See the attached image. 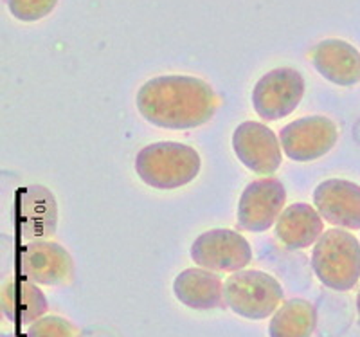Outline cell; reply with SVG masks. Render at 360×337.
Segmentation results:
<instances>
[{
  "mask_svg": "<svg viewBox=\"0 0 360 337\" xmlns=\"http://www.w3.org/2000/svg\"><path fill=\"white\" fill-rule=\"evenodd\" d=\"M143 120L166 130H189L207 123L220 107L217 92L195 76L168 75L148 80L135 96Z\"/></svg>",
  "mask_w": 360,
  "mask_h": 337,
  "instance_id": "6da1fadb",
  "label": "cell"
},
{
  "mask_svg": "<svg viewBox=\"0 0 360 337\" xmlns=\"http://www.w3.org/2000/svg\"><path fill=\"white\" fill-rule=\"evenodd\" d=\"M134 166L141 181L150 188L176 189L197 179L202 160L193 146L160 141L139 150Z\"/></svg>",
  "mask_w": 360,
  "mask_h": 337,
  "instance_id": "7a4b0ae2",
  "label": "cell"
},
{
  "mask_svg": "<svg viewBox=\"0 0 360 337\" xmlns=\"http://www.w3.org/2000/svg\"><path fill=\"white\" fill-rule=\"evenodd\" d=\"M311 269L324 287L352 291L360 280V242L348 231H324L311 251Z\"/></svg>",
  "mask_w": 360,
  "mask_h": 337,
  "instance_id": "3957f363",
  "label": "cell"
},
{
  "mask_svg": "<svg viewBox=\"0 0 360 337\" xmlns=\"http://www.w3.org/2000/svg\"><path fill=\"white\" fill-rule=\"evenodd\" d=\"M225 305L250 321H262L274 316L283 301V287L274 276L256 269L233 272L224 281Z\"/></svg>",
  "mask_w": 360,
  "mask_h": 337,
  "instance_id": "277c9868",
  "label": "cell"
},
{
  "mask_svg": "<svg viewBox=\"0 0 360 337\" xmlns=\"http://www.w3.org/2000/svg\"><path fill=\"white\" fill-rule=\"evenodd\" d=\"M303 75L292 67L269 70L252 89V107L263 121L288 117L299 107L304 96Z\"/></svg>",
  "mask_w": 360,
  "mask_h": 337,
  "instance_id": "5b68a950",
  "label": "cell"
},
{
  "mask_svg": "<svg viewBox=\"0 0 360 337\" xmlns=\"http://www.w3.org/2000/svg\"><path fill=\"white\" fill-rule=\"evenodd\" d=\"M189 255L198 267L207 271L238 272L250 263L252 249L238 231L211 229L195 239Z\"/></svg>",
  "mask_w": 360,
  "mask_h": 337,
  "instance_id": "8992f818",
  "label": "cell"
},
{
  "mask_svg": "<svg viewBox=\"0 0 360 337\" xmlns=\"http://www.w3.org/2000/svg\"><path fill=\"white\" fill-rule=\"evenodd\" d=\"M287 189L279 179L252 181L238 201V227L249 233H263L278 222L285 211Z\"/></svg>",
  "mask_w": 360,
  "mask_h": 337,
  "instance_id": "52a82bcc",
  "label": "cell"
},
{
  "mask_svg": "<svg viewBox=\"0 0 360 337\" xmlns=\"http://www.w3.org/2000/svg\"><path fill=\"white\" fill-rule=\"evenodd\" d=\"M339 128L326 115H304L292 121L279 134L283 153L297 163L321 159L337 144Z\"/></svg>",
  "mask_w": 360,
  "mask_h": 337,
  "instance_id": "ba28073f",
  "label": "cell"
},
{
  "mask_svg": "<svg viewBox=\"0 0 360 337\" xmlns=\"http://www.w3.org/2000/svg\"><path fill=\"white\" fill-rule=\"evenodd\" d=\"M20 276L37 285L69 284L74 272V263L69 251L51 240H34L25 243L18 255Z\"/></svg>",
  "mask_w": 360,
  "mask_h": 337,
  "instance_id": "9c48e42d",
  "label": "cell"
},
{
  "mask_svg": "<svg viewBox=\"0 0 360 337\" xmlns=\"http://www.w3.org/2000/svg\"><path fill=\"white\" fill-rule=\"evenodd\" d=\"M233 150L242 165L258 175H272L281 168V141L266 125L243 121L233 134Z\"/></svg>",
  "mask_w": 360,
  "mask_h": 337,
  "instance_id": "30bf717a",
  "label": "cell"
},
{
  "mask_svg": "<svg viewBox=\"0 0 360 337\" xmlns=\"http://www.w3.org/2000/svg\"><path fill=\"white\" fill-rule=\"evenodd\" d=\"M321 217L344 229H360V186L346 179H328L314 189Z\"/></svg>",
  "mask_w": 360,
  "mask_h": 337,
  "instance_id": "8fae6325",
  "label": "cell"
},
{
  "mask_svg": "<svg viewBox=\"0 0 360 337\" xmlns=\"http://www.w3.org/2000/svg\"><path fill=\"white\" fill-rule=\"evenodd\" d=\"M315 70L333 85L353 87L360 82V53L348 42L328 38L310 51Z\"/></svg>",
  "mask_w": 360,
  "mask_h": 337,
  "instance_id": "7c38bea8",
  "label": "cell"
},
{
  "mask_svg": "<svg viewBox=\"0 0 360 337\" xmlns=\"http://www.w3.org/2000/svg\"><path fill=\"white\" fill-rule=\"evenodd\" d=\"M173 294L193 310H213L225 307L224 281L207 269H186L173 280Z\"/></svg>",
  "mask_w": 360,
  "mask_h": 337,
  "instance_id": "4fadbf2b",
  "label": "cell"
},
{
  "mask_svg": "<svg viewBox=\"0 0 360 337\" xmlns=\"http://www.w3.org/2000/svg\"><path fill=\"white\" fill-rule=\"evenodd\" d=\"M18 229L25 239L51 236L56 229V202L49 189L31 186L22 189L17 201Z\"/></svg>",
  "mask_w": 360,
  "mask_h": 337,
  "instance_id": "5bb4252c",
  "label": "cell"
},
{
  "mask_svg": "<svg viewBox=\"0 0 360 337\" xmlns=\"http://www.w3.org/2000/svg\"><path fill=\"white\" fill-rule=\"evenodd\" d=\"M323 217L315 208L304 202L285 208L276 222V236L290 251L314 246L323 236Z\"/></svg>",
  "mask_w": 360,
  "mask_h": 337,
  "instance_id": "9a60e30c",
  "label": "cell"
},
{
  "mask_svg": "<svg viewBox=\"0 0 360 337\" xmlns=\"http://www.w3.org/2000/svg\"><path fill=\"white\" fill-rule=\"evenodd\" d=\"M47 298L37 284L11 278L2 285V312L15 325H33L47 312Z\"/></svg>",
  "mask_w": 360,
  "mask_h": 337,
  "instance_id": "2e32d148",
  "label": "cell"
},
{
  "mask_svg": "<svg viewBox=\"0 0 360 337\" xmlns=\"http://www.w3.org/2000/svg\"><path fill=\"white\" fill-rule=\"evenodd\" d=\"M317 325L314 305L301 298L288 300L269 323V337H311Z\"/></svg>",
  "mask_w": 360,
  "mask_h": 337,
  "instance_id": "e0dca14e",
  "label": "cell"
},
{
  "mask_svg": "<svg viewBox=\"0 0 360 337\" xmlns=\"http://www.w3.org/2000/svg\"><path fill=\"white\" fill-rule=\"evenodd\" d=\"M25 337H79V330L62 316H44L29 325Z\"/></svg>",
  "mask_w": 360,
  "mask_h": 337,
  "instance_id": "ac0fdd59",
  "label": "cell"
},
{
  "mask_svg": "<svg viewBox=\"0 0 360 337\" xmlns=\"http://www.w3.org/2000/svg\"><path fill=\"white\" fill-rule=\"evenodd\" d=\"M58 0H8L9 13L20 22H37L47 17Z\"/></svg>",
  "mask_w": 360,
  "mask_h": 337,
  "instance_id": "d6986e66",
  "label": "cell"
},
{
  "mask_svg": "<svg viewBox=\"0 0 360 337\" xmlns=\"http://www.w3.org/2000/svg\"><path fill=\"white\" fill-rule=\"evenodd\" d=\"M356 312H359V317H360V291L359 294H356Z\"/></svg>",
  "mask_w": 360,
  "mask_h": 337,
  "instance_id": "ffe728a7",
  "label": "cell"
}]
</instances>
